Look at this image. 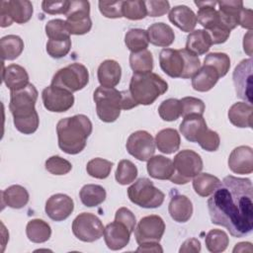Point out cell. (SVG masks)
I'll list each match as a JSON object with an SVG mask.
<instances>
[{
    "instance_id": "15",
    "label": "cell",
    "mask_w": 253,
    "mask_h": 253,
    "mask_svg": "<svg viewBox=\"0 0 253 253\" xmlns=\"http://www.w3.org/2000/svg\"><path fill=\"white\" fill-rule=\"evenodd\" d=\"M232 78L237 96L252 104V59L241 60L234 68Z\"/></svg>"
},
{
    "instance_id": "44",
    "label": "cell",
    "mask_w": 253,
    "mask_h": 253,
    "mask_svg": "<svg viewBox=\"0 0 253 253\" xmlns=\"http://www.w3.org/2000/svg\"><path fill=\"white\" fill-rule=\"evenodd\" d=\"M204 64L211 65L216 69L219 77H223L229 71L230 58L224 52H211L205 57Z\"/></svg>"
},
{
    "instance_id": "16",
    "label": "cell",
    "mask_w": 253,
    "mask_h": 253,
    "mask_svg": "<svg viewBox=\"0 0 253 253\" xmlns=\"http://www.w3.org/2000/svg\"><path fill=\"white\" fill-rule=\"evenodd\" d=\"M74 210L73 200L65 194H54L50 196L44 207L47 216L54 221L66 219Z\"/></svg>"
},
{
    "instance_id": "5",
    "label": "cell",
    "mask_w": 253,
    "mask_h": 253,
    "mask_svg": "<svg viewBox=\"0 0 253 253\" xmlns=\"http://www.w3.org/2000/svg\"><path fill=\"white\" fill-rule=\"evenodd\" d=\"M96 112L104 123H113L121 115V110H130L131 101L126 91H119L115 87H98L93 94Z\"/></svg>"
},
{
    "instance_id": "36",
    "label": "cell",
    "mask_w": 253,
    "mask_h": 253,
    "mask_svg": "<svg viewBox=\"0 0 253 253\" xmlns=\"http://www.w3.org/2000/svg\"><path fill=\"white\" fill-rule=\"evenodd\" d=\"M220 180L209 173H199L193 178V188L201 197L211 196L219 186Z\"/></svg>"
},
{
    "instance_id": "41",
    "label": "cell",
    "mask_w": 253,
    "mask_h": 253,
    "mask_svg": "<svg viewBox=\"0 0 253 253\" xmlns=\"http://www.w3.org/2000/svg\"><path fill=\"white\" fill-rule=\"evenodd\" d=\"M123 17L136 21L144 19L147 16V10L145 6V1L133 0V1H123L122 5Z\"/></svg>"
},
{
    "instance_id": "20",
    "label": "cell",
    "mask_w": 253,
    "mask_h": 253,
    "mask_svg": "<svg viewBox=\"0 0 253 253\" xmlns=\"http://www.w3.org/2000/svg\"><path fill=\"white\" fill-rule=\"evenodd\" d=\"M168 18L172 24L186 33L193 32L198 23L196 14L186 5H178L171 8Z\"/></svg>"
},
{
    "instance_id": "52",
    "label": "cell",
    "mask_w": 253,
    "mask_h": 253,
    "mask_svg": "<svg viewBox=\"0 0 253 253\" xmlns=\"http://www.w3.org/2000/svg\"><path fill=\"white\" fill-rule=\"evenodd\" d=\"M70 5V1L67 0H60V1H42V9L44 13L49 15L55 14H64L68 12Z\"/></svg>"
},
{
    "instance_id": "7",
    "label": "cell",
    "mask_w": 253,
    "mask_h": 253,
    "mask_svg": "<svg viewBox=\"0 0 253 253\" xmlns=\"http://www.w3.org/2000/svg\"><path fill=\"white\" fill-rule=\"evenodd\" d=\"M174 173L170 181L174 184L185 185L203 170V160L200 154L191 149L179 151L173 160Z\"/></svg>"
},
{
    "instance_id": "48",
    "label": "cell",
    "mask_w": 253,
    "mask_h": 253,
    "mask_svg": "<svg viewBox=\"0 0 253 253\" xmlns=\"http://www.w3.org/2000/svg\"><path fill=\"white\" fill-rule=\"evenodd\" d=\"M45 169L53 175H65L71 171L72 164L58 155H53L45 161Z\"/></svg>"
},
{
    "instance_id": "14",
    "label": "cell",
    "mask_w": 253,
    "mask_h": 253,
    "mask_svg": "<svg viewBox=\"0 0 253 253\" xmlns=\"http://www.w3.org/2000/svg\"><path fill=\"white\" fill-rule=\"evenodd\" d=\"M42 99L44 108L53 113L66 112L74 104V96L71 92L51 84L42 90Z\"/></svg>"
},
{
    "instance_id": "13",
    "label": "cell",
    "mask_w": 253,
    "mask_h": 253,
    "mask_svg": "<svg viewBox=\"0 0 253 253\" xmlns=\"http://www.w3.org/2000/svg\"><path fill=\"white\" fill-rule=\"evenodd\" d=\"M127 152L139 161H148L154 155L155 141L146 130L132 132L126 143Z\"/></svg>"
},
{
    "instance_id": "56",
    "label": "cell",
    "mask_w": 253,
    "mask_h": 253,
    "mask_svg": "<svg viewBox=\"0 0 253 253\" xmlns=\"http://www.w3.org/2000/svg\"><path fill=\"white\" fill-rule=\"evenodd\" d=\"M207 32L211 37L212 44L223 43L230 36V30H228L221 22Z\"/></svg>"
},
{
    "instance_id": "25",
    "label": "cell",
    "mask_w": 253,
    "mask_h": 253,
    "mask_svg": "<svg viewBox=\"0 0 253 253\" xmlns=\"http://www.w3.org/2000/svg\"><path fill=\"white\" fill-rule=\"evenodd\" d=\"M168 211L175 221L186 222L193 214V204L188 197L176 194L170 200Z\"/></svg>"
},
{
    "instance_id": "12",
    "label": "cell",
    "mask_w": 253,
    "mask_h": 253,
    "mask_svg": "<svg viewBox=\"0 0 253 253\" xmlns=\"http://www.w3.org/2000/svg\"><path fill=\"white\" fill-rule=\"evenodd\" d=\"M165 231V223L161 216L150 214L142 217L134 228V237L138 245L159 243Z\"/></svg>"
},
{
    "instance_id": "43",
    "label": "cell",
    "mask_w": 253,
    "mask_h": 253,
    "mask_svg": "<svg viewBox=\"0 0 253 253\" xmlns=\"http://www.w3.org/2000/svg\"><path fill=\"white\" fill-rule=\"evenodd\" d=\"M158 114L163 121H166V122L176 121L181 116L180 100L175 98L164 100L158 107Z\"/></svg>"
},
{
    "instance_id": "8",
    "label": "cell",
    "mask_w": 253,
    "mask_h": 253,
    "mask_svg": "<svg viewBox=\"0 0 253 253\" xmlns=\"http://www.w3.org/2000/svg\"><path fill=\"white\" fill-rule=\"evenodd\" d=\"M127 196L132 204L144 209L159 208L165 198L164 193L148 178L137 179L127 188Z\"/></svg>"
},
{
    "instance_id": "50",
    "label": "cell",
    "mask_w": 253,
    "mask_h": 253,
    "mask_svg": "<svg viewBox=\"0 0 253 253\" xmlns=\"http://www.w3.org/2000/svg\"><path fill=\"white\" fill-rule=\"evenodd\" d=\"M197 142L200 144V146L210 152L217 150L220 144V138L216 131L211 130L210 128H207L203 134L198 138Z\"/></svg>"
},
{
    "instance_id": "60",
    "label": "cell",
    "mask_w": 253,
    "mask_h": 253,
    "mask_svg": "<svg viewBox=\"0 0 253 253\" xmlns=\"http://www.w3.org/2000/svg\"><path fill=\"white\" fill-rule=\"evenodd\" d=\"M243 49L248 55H252V33L248 31V33L244 36L243 39Z\"/></svg>"
},
{
    "instance_id": "23",
    "label": "cell",
    "mask_w": 253,
    "mask_h": 253,
    "mask_svg": "<svg viewBox=\"0 0 253 253\" xmlns=\"http://www.w3.org/2000/svg\"><path fill=\"white\" fill-rule=\"evenodd\" d=\"M179 128L187 140L197 142L198 138L208 128V126L202 115H189L184 117Z\"/></svg>"
},
{
    "instance_id": "37",
    "label": "cell",
    "mask_w": 253,
    "mask_h": 253,
    "mask_svg": "<svg viewBox=\"0 0 253 253\" xmlns=\"http://www.w3.org/2000/svg\"><path fill=\"white\" fill-rule=\"evenodd\" d=\"M129 65L133 73H147L153 69V56L148 49L130 52Z\"/></svg>"
},
{
    "instance_id": "4",
    "label": "cell",
    "mask_w": 253,
    "mask_h": 253,
    "mask_svg": "<svg viewBox=\"0 0 253 253\" xmlns=\"http://www.w3.org/2000/svg\"><path fill=\"white\" fill-rule=\"evenodd\" d=\"M159 65L172 78H192L201 68L199 56L186 48H163L159 53Z\"/></svg>"
},
{
    "instance_id": "46",
    "label": "cell",
    "mask_w": 253,
    "mask_h": 253,
    "mask_svg": "<svg viewBox=\"0 0 253 253\" xmlns=\"http://www.w3.org/2000/svg\"><path fill=\"white\" fill-rule=\"evenodd\" d=\"M67 21H78L90 17V3L85 0L70 1L68 12L66 13Z\"/></svg>"
},
{
    "instance_id": "11",
    "label": "cell",
    "mask_w": 253,
    "mask_h": 253,
    "mask_svg": "<svg viewBox=\"0 0 253 253\" xmlns=\"http://www.w3.org/2000/svg\"><path fill=\"white\" fill-rule=\"evenodd\" d=\"M104 225L100 218L90 212L79 213L72 222L74 236L83 242H94L104 233Z\"/></svg>"
},
{
    "instance_id": "34",
    "label": "cell",
    "mask_w": 253,
    "mask_h": 253,
    "mask_svg": "<svg viewBox=\"0 0 253 253\" xmlns=\"http://www.w3.org/2000/svg\"><path fill=\"white\" fill-rule=\"evenodd\" d=\"M26 234L30 241L34 243H43L50 238L51 228L43 219H31L26 226Z\"/></svg>"
},
{
    "instance_id": "58",
    "label": "cell",
    "mask_w": 253,
    "mask_h": 253,
    "mask_svg": "<svg viewBox=\"0 0 253 253\" xmlns=\"http://www.w3.org/2000/svg\"><path fill=\"white\" fill-rule=\"evenodd\" d=\"M252 10L243 8L240 15V21L239 26H241L244 29H247L249 31L252 30Z\"/></svg>"
},
{
    "instance_id": "21",
    "label": "cell",
    "mask_w": 253,
    "mask_h": 253,
    "mask_svg": "<svg viewBox=\"0 0 253 253\" xmlns=\"http://www.w3.org/2000/svg\"><path fill=\"white\" fill-rule=\"evenodd\" d=\"M2 80L10 91L23 89L29 84V74L27 70L19 64H10L2 69Z\"/></svg>"
},
{
    "instance_id": "30",
    "label": "cell",
    "mask_w": 253,
    "mask_h": 253,
    "mask_svg": "<svg viewBox=\"0 0 253 253\" xmlns=\"http://www.w3.org/2000/svg\"><path fill=\"white\" fill-rule=\"evenodd\" d=\"M154 141L159 151L165 154H172L179 149L181 137L175 128H164L157 132Z\"/></svg>"
},
{
    "instance_id": "24",
    "label": "cell",
    "mask_w": 253,
    "mask_h": 253,
    "mask_svg": "<svg viewBox=\"0 0 253 253\" xmlns=\"http://www.w3.org/2000/svg\"><path fill=\"white\" fill-rule=\"evenodd\" d=\"M219 78V74L214 67L204 64L192 77V87L198 92H208L217 83Z\"/></svg>"
},
{
    "instance_id": "40",
    "label": "cell",
    "mask_w": 253,
    "mask_h": 253,
    "mask_svg": "<svg viewBox=\"0 0 253 253\" xmlns=\"http://www.w3.org/2000/svg\"><path fill=\"white\" fill-rule=\"evenodd\" d=\"M138 171L136 166L127 159H123L119 162L116 173H115V178L116 181L121 184V185H127L132 183L135 178L137 177Z\"/></svg>"
},
{
    "instance_id": "1",
    "label": "cell",
    "mask_w": 253,
    "mask_h": 253,
    "mask_svg": "<svg viewBox=\"0 0 253 253\" xmlns=\"http://www.w3.org/2000/svg\"><path fill=\"white\" fill-rule=\"evenodd\" d=\"M252 182L248 178L226 176L208 200L211 221L225 227L233 237H243L253 229Z\"/></svg>"
},
{
    "instance_id": "22",
    "label": "cell",
    "mask_w": 253,
    "mask_h": 253,
    "mask_svg": "<svg viewBox=\"0 0 253 253\" xmlns=\"http://www.w3.org/2000/svg\"><path fill=\"white\" fill-rule=\"evenodd\" d=\"M98 81L101 86L113 88L117 86L122 77V67L114 59L104 60L97 70Z\"/></svg>"
},
{
    "instance_id": "61",
    "label": "cell",
    "mask_w": 253,
    "mask_h": 253,
    "mask_svg": "<svg viewBox=\"0 0 253 253\" xmlns=\"http://www.w3.org/2000/svg\"><path fill=\"white\" fill-rule=\"evenodd\" d=\"M252 252V244L250 242H240L235 245L233 248V252Z\"/></svg>"
},
{
    "instance_id": "55",
    "label": "cell",
    "mask_w": 253,
    "mask_h": 253,
    "mask_svg": "<svg viewBox=\"0 0 253 253\" xmlns=\"http://www.w3.org/2000/svg\"><path fill=\"white\" fill-rule=\"evenodd\" d=\"M115 220L125 224L131 233L134 231L135 224H136V219H135V216L132 213V211H129L127 208H125V207L120 208L116 211Z\"/></svg>"
},
{
    "instance_id": "33",
    "label": "cell",
    "mask_w": 253,
    "mask_h": 253,
    "mask_svg": "<svg viewBox=\"0 0 253 253\" xmlns=\"http://www.w3.org/2000/svg\"><path fill=\"white\" fill-rule=\"evenodd\" d=\"M24 50L23 40L16 35H8L0 40V52L2 60H14Z\"/></svg>"
},
{
    "instance_id": "19",
    "label": "cell",
    "mask_w": 253,
    "mask_h": 253,
    "mask_svg": "<svg viewBox=\"0 0 253 253\" xmlns=\"http://www.w3.org/2000/svg\"><path fill=\"white\" fill-rule=\"evenodd\" d=\"M218 15L220 22L228 29L233 30L239 25L241 11L244 8L243 2L240 0L217 1Z\"/></svg>"
},
{
    "instance_id": "54",
    "label": "cell",
    "mask_w": 253,
    "mask_h": 253,
    "mask_svg": "<svg viewBox=\"0 0 253 253\" xmlns=\"http://www.w3.org/2000/svg\"><path fill=\"white\" fill-rule=\"evenodd\" d=\"M147 15L149 17H161L169 12L170 3L168 1H145Z\"/></svg>"
},
{
    "instance_id": "18",
    "label": "cell",
    "mask_w": 253,
    "mask_h": 253,
    "mask_svg": "<svg viewBox=\"0 0 253 253\" xmlns=\"http://www.w3.org/2000/svg\"><path fill=\"white\" fill-rule=\"evenodd\" d=\"M130 234L131 232L125 224L116 220L107 224L103 233L107 247L114 251L126 247L129 242Z\"/></svg>"
},
{
    "instance_id": "10",
    "label": "cell",
    "mask_w": 253,
    "mask_h": 253,
    "mask_svg": "<svg viewBox=\"0 0 253 253\" xmlns=\"http://www.w3.org/2000/svg\"><path fill=\"white\" fill-rule=\"evenodd\" d=\"M33 5L28 0H9L0 3V26L2 28L9 27L16 22L17 24H25L29 22L33 16Z\"/></svg>"
},
{
    "instance_id": "17",
    "label": "cell",
    "mask_w": 253,
    "mask_h": 253,
    "mask_svg": "<svg viewBox=\"0 0 253 253\" xmlns=\"http://www.w3.org/2000/svg\"><path fill=\"white\" fill-rule=\"evenodd\" d=\"M228 167L235 174H251L253 172V150L250 146L235 147L228 157Z\"/></svg>"
},
{
    "instance_id": "27",
    "label": "cell",
    "mask_w": 253,
    "mask_h": 253,
    "mask_svg": "<svg viewBox=\"0 0 253 253\" xmlns=\"http://www.w3.org/2000/svg\"><path fill=\"white\" fill-rule=\"evenodd\" d=\"M147 172L158 180H170L174 173L173 161L163 155H154L147 161Z\"/></svg>"
},
{
    "instance_id": "39",
    "label": "cell",
    "mask_w": 253,
    "mask_h": 253,
    "mask_svg": "<svg viewBox=\"0 0 253 253\" xmlns=\"http://www.w3.org/2000/svg\"><path fill=\"white\" fill-rule=\"evenodd\" d=\"M207 249L211 253L223 252L229 243L228 235L221 229L210 230L205 238Z\"/></svg>"
},
{
    "instance_id": "6",
    "label": "cell",
    "mask_w": 253,
    "mask_h": 253,
    "mask_svg": "<svg viewBox=\"0 0 253 253\" xmlns=\"http://www.w3.org/2000/svg\"><path fill=\"white\" fill-rule=\"evenodd\" d=\"M168 90L167 82L153 72L133 73L128 91L137 105H151Z\"/></svg>"
},
{
    "instance_id": "26",
    "label": "cell",
    "mask_w": 253,
    "mask_h": 253,
    "mask_svg": "<svg viewBox=\"0 0 253 253\" xmlns=\"http://www.w3.org/2000/svg\"><path fill=\"white\" fill-rule=\"evenodd\" d=\"M148 42L156 46L167 47L171 45L175 40V34L173 29L162 22L154 23L147 29Z\"/></svg>"
},
{
    "instance_id": "3",
    "label": "cell",
    "mask_w": 253,
    "mask_h": 253,
    "mask_svg": "<svg viewBox=\"0 0 253 253\" xmlns=\"http://www.w3.org/2000/svg\"><path fill=\"white\" fill-rule=\"evenodd\" d=\"M93 129L90 119L82 114L61 119L56 125L59 148L67 154L80 153Z\"/></svg>"
},
{
    "instance_id": "51",
    "label": "cell",
    "mask_w": 253,
    "mask_h": 253,
    "mask_svg": "<svg viewBox=\"0 0 253 253\" xmlns=\"http://www.w3.org/2000/svg\"><path fill=\"white\" fill-rule=\"evenodd\" d=\"M99 10L101 14L110 19L122 18L123 1H99Z\"/></svg>"
},
{
    "instance_id": "59",
    "label": "cell",
    "mask_w": 253,
    "mask_h": 253,
    "mask_svg": "<svg viewBox=\"0 0 253 253\" xmlns=\"http://www.w3.org/2000/svg\"><path fill=\"white\" fill-rule=\"evenodd\" d=\"M137 252H163L159 243H145L140 244L136 249Z\"/></svg>"
},
{
    "instance_id": "53",
    "label": "cell",
    "mask_w": 253,
    "mask_h": 253,
    "mask_svg": "<svg viewBox=\"0 0 253 253\" xmlns=\"http://www.w3.org/2000/svg\"><path fill=\"white\" fill-rule=\"evenodd\" d=\"M65 24L67 27V30L70 35H76V36H81L85 35L88 32H90L92 28V21L91 18H86L83 20L79 21H66Z\"/></svg>"
},
{
    "instance_id": "38",
    "label": "cell",
    "mask_w": 253,
    "mask_h": 253,
    "mask_svg": "<svg viewBox=\"0 0 253 253\" xmlns=\"http://www.w3.org/2000/svg\"><path fill=\"white\" fill-rule=\"evenodd\" d=\"M125 43L131 52H138L147 49L148 36L143 29H130L125 36Z\"/></svg>"
},
{
    "instance_id": "35",
    "label": "cell",
    "mask_w": 253,
    "mask_h": 253,
    "mask_svg": "<svg viewBox=\"0 0 253 253\" xmlns=\"http://www.w3.org/2000/svg\"><path fill=\"white\" fill-rule=\"evenodd\" d=\"M106 190L96 184L84 185L79 192V198L82 204L88 208L101 205L106 200Z\"/></svg>"
},
{
    "instance_id": "9",
    "label": "cell",
    "mask_w": 253,
    "mask_h": 253,
    "mask_svg": "<svg viewBox=\"0 0 253 253\" xmlns=\"http://www.w3.org/2000/svg\"><path fill=\"white\" fill-rule=\"evenodd\" d=\"M89 83V72L85 65L74 62L58 69L51 79V85L71 93L82 90Z\"/></svg>"
},
{
    "instance_id": "31",
    "label": "cell",
    "mask_w": 253,
    "mask_h": 253,
    "mask_svg": "<svg viewBox=\"0 0 253 253\" xmlns=\"http://www.w3.org/2000/svg\"><path fill=\"white\" fill-rule=\"evenodd\" d=\"M30 196L26 188L21 185H12L1 192L2 205L12 209H22L29 202Z\"/></svg>"
},
{
    "instance_id": "49",
    "label": "cell",
    "mask_w": 253,
    "mask_h": 253,
    "mask_svg": "<svg viewBox=\"0 0 253 253\" xmlns=\"http://www.w3.org/2000/svg\"><path fill=\"white\" fill-rule=\"evenodd\" d=\"M71 48V40H61V41H51L48 40L46 42V52L52 58H61L67 55Z\"/></svg>"
},
{
    "instance_id": "47",
    "label": "cell",
    "mask_w": 253,
    "mask_h": 253,
    "mask_svg": "<svg viewBox=\"0 0 253 253\" xmlns=\"http://www.w3.org/2000/svg\"><path fill=\"white\" fill-rule=\"evenodd\" d=\"M181 116L187 117L189 115H202L205 112V103L195 97H184L180 100Z\"/></svg>"
},
{
    "instance_id": "45",
    "label": "cell",
    "mask_w": 253,
    "mask_h": 253,
    "mask_svg": "<svg viewBox=\"0 0 253 253\" xmlns=\"http://www.w3.org/2000/svg\"><path fill=\"white\" fill-rule=\"evenodd\" d=\"M45 34L48 40L51 41H61L70 39V34L67 30L65 21L61 19H53L46 23Z\"/></svg>"
},
{
    "instance_id": "42",
    "label": "cell",
    "mask_w": 253,
    "mask_h": 253,
    "mask_svg": "<svg viewBox=\"0 0 253 253\" xmlns=\"http://www.w3.org/2000/svg\"><path fill=\"white\" fill-rule=\"evenodd\" d=\"M113 167V162L96 157L91 159L86 166V171L87 173L96 179H106L109 177L111 170Z\"/></svg>"
},
{
    "instance_id": "57",
    "label": "cell",
    "mask_w": 253,
    "mask_h": 253,
    "mask_svg": "<svg viewBox=\"0 0 253 253\" xmlns=\"http://www.w3.org/2000/svg\"><path fill=\"white\" fill-rule=\"evenodd\" d=\"M201 251V242L197 238H189L181 245L179 252L180 253H189L194 252L198 253Z\"/></svg>"
},
{
    "instance_id": "32",
    "label": "cell",
    "mask_w": 253,
    "mask_h": 253,
    "mask_svg": "<svg viewBox=\"0 0 253 253\" xmlns=\"http://www.w3.org/2000/svg\"><path fill=\"white\" fill-rule=\"evenodd\" d=\"M211 45V37L206 30H195L187 37L186 49L197 56L208 52Z\"/></svg>"
},
{
    "instance_id": "29",
    "label": "cell",
    "mask_w": 253,
    "mask_h": 253,
    "mask_svg": "<svg viewBox=\"0 0 253 253\" xmlns=\"http://www.w3.org/2000/svg\"><path fill=\"white\" fill-rule=\"evenodd\" d=\"M252 104L247 102L234 103L228 110L229 122L237 127H252Z\"/></svg>"
},
{
    "instance_id": "2",
    "label": "cell",
    "mask_w": 253,
    "mask_h": 253,
    "mask_svg": "<svg viewBox=\"0 0 253 253\" xmlns=\"http://www.w3.org/2000/svg\"><path fill=\"white\" fill-rule=\"evenodd\" d=\"M38 95V90L32 83L23 89L10 92L9 109L14 126L24 134H32L39 127L40 119L35 108Z\"/></svg>"
},
{
    "instance_id": "28",
    "label": "cell",
    "mask_w": 253,
    "mask_h": 253,
    "mask_svg": "<svg viewBox=\"0 0 253 253\" xmlns=\"http://www.w3.org/2000/svg\"><path fill=\"white\" fill-rule=\"evenodd\" d=\"M199 10L197 13V21L206 29L211 30L220 23L219 15L215 9L217 1H195Z\"/></svg>"
}]
</instances>
